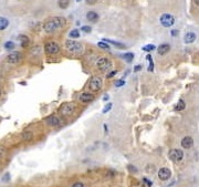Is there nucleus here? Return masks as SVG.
Segmentation results:
<instances>
[{
    "instance_id": "f257e3e1",
    "label": "nucleus",
    "mask_w": 199,
    "mask_h": 187,
    "mask_svg": "<svg viewBox=\"0 0 199 187\" xmlns=\"http://www.w3.org/2000/svg\"><path fill=\"white\" fill-rule=\"evenodd\" d=\"M65 23H66V20H65V18H63V17L51 18V19H49V20L44 23V30H46V32L51 33V32H54L55 30H58V29L64 27L65 26Z\"/></svg>"
},
{
    "instance_id": "f03ea898",
    "label": "nucleus",
    "mask_w": 199,
    "mask_h": 187,
    "mask_svg": "<svg viewBox=\"0 0 199 187\" xmlns=\"http://www.w3.org/2000/svg\"><path fill=\"white\" fill-rule=\"evenodd\" d=\"M65 47H66V49L69 50L70 52H72V53H81V52L83 51V46H82V43L78 42V41L68 40L65 42Z\"/></svg>"
},
{
    "instance_id": "7ed1b4c3",
    "label": "nucleus",
    "mask_w": 199,
    "mask_h": 187,
    "mask_svg": "<svg viewBox=\"0 0 199 187\" xmlns=\"http://www.w3.org/2000/svg\"><path fill=\"white\" fill-rule=\"evenodd\" d=\"M102 84H103V82H102V79L100 78V77H93V78L91 79V81H90L89 88L91 91L96 92V91H100V90H101Z\"/></svg>"
},
{
    "instance_id": "20e7f679",
    "label": "nucleus",
    "mask_w": 199,
    "mask_h": 187,
    "mask_svg": "<svg viewBox=\"0 0 199 187\" xmlns=\"http://www.w3.org/2000/svg\"><path fill=\"white\" fill-rule=\"evenodd\" d=\"M96 65L101 71H107V70H111V68H112V62L107 58H101V59L98 60Z\"/></svg>"
},
{
    "instance_id": "39448f33",
    "label": "nucleus",
    "mask_w": 199,
    "mask_h": 187,
    "mask_svg": "<svg viewBox=\"0 0 199 187\" xmlns=\"http://www.w3.org/2000/svg\"><path fill=\"white\" fill-rule=\"evenodd\" d=\"M174 22H175V18H174V16H171L169 13H164L160 17V23H162V26L165 27V28L171 27L174 24Z\"/></svg>"
},
{
    "instance_id": "423d86ee",
    "label": "nucleus",
    "mask_w": 199,
    "mask_h": 187,
    "mask_svg": "<svg viewBox=\"0 0 199 187\" xmlns=\"http://www.w3.org/2000/svg\"><path fill=\"white\" fill-rule=\"evenodd\" d=\"M74 105L72 103H65V104H62L60 107V113L62 115H65V116H69V115H72L74 113Z\"/></svg>"
},
{
    "instance_id": "0eeeda50",
    "label": "nucleus",
    "mask_w": 199,
    "mask_h": 187,
    "mask_svg": "<svg viewBox=\"0 0 199 187\" xmlns=\"http://www.w3.org/2000/svg\"><path fill=\"white\" fill-rule=\"evenodd\" d=\"M168 157H169L173 162L177 163V162H180L182 159V157H184V153H182V151H180V150H171V151H169V153H168Z\"/></svg>"
},
{
    "instance_id": "6e6552de",
    "label": "nucleus",
    "mask_w": 199,
    "mask_h": 187,
    "mask_svg": "<svg viewBox=\"0 0 199 187\" xmlns=\"http://www.w3.org/2000/svg\"><path fill=\"white\" fill-rule=\"evenodd\" d=\"M46 53H49V54H57L59 51H60V47L57 42H49L46 44Z\"/></svg>"
},
{
    "instance_id": "1a4fd4ad",
    "label": "nucleus",
    "mask_w": 199,
    "mask_h": 187,
    "mask_svg": "<svg viewBox=\"0 0 199 187\" xmlns=\"http://www.w3.org/2000/svg\"><path fill=\"white\" fill-rule=\"evenodd\" d=\"M21 59H22V55H21L20 52H12V53L8 54V57H7V62L15 64L20 62Z\"/></svg>"
},
{
    "instance_id": "9d476101",
    "label": "nucleus",
    "mask_w": 199,
    "mask_h": 187,
    "mask_svg": "<svg viewBox=\"0 0 199 187\" xmlns=\"http://www.w3.org/2000/svg\"><path fill=\"white\" fill-rule=\"evenodd\" d=\"M170 175H171L170 170H168L166 167H163V168H160V170H158V177H159V179H162V181H167L170 177Z\"/></svg>"
},
{
    "instance_id": "9b49d317",
    "label": "nucleus",
    "mask_w": 199,
    "mask_h": 187,
    "mask_svg": "<svg viewBox=\"0 0 199 187\" xmlns=\"http://www.w3.org/2000/svg\"><path fill=\"white\" fill-rule=\"evenodd\" d=\"M46 123L49 124V125H51V126H59L61 124V120L58 116H54V115L46 118Z\"/></svg>"
},
{
    "instance_id": "f8f14e48",
    "label": "nucleus",
    "mask_w": 199,
    "mask_h": 187,
    "mask_svg": "<svg viewBox=\"0 0 199 187\" xmlns=\"http://www.w3.org/2000/svg\"><path fill=\"white\" fill-rule=\"evenodd\" d=\"M193 145V140L190 137V136H185L184 138L182 140V146L184 148H191Z\"/></svg>"
},
{
    "instance_id": "ddd939ff",
    "label": "nucleus",
    "mask_w": 199,
    "mask_h": 187,
    "mask_svg": "<svg viewBox=\"0 0 199 187\" xmlns=\"http://www.w3.org/2000/svg\"><path fill=\"white\" fill-rule=\"evenodd\" d=\"M80 100L84 103H87V102H91V101L94 100V96L91 93H83V94L80 95Z\"/></svg>"
},
{
    "instance_id": "4468645a",
    "label": "nucleus",
    "mask_w": 199,
    "mask_h": 187,
    "mask_svg": "<svg viewBox=\"0 0 199 187\" xmlns=\"http://www.w3.org/2000/svg\"><path fill=\"white\" fill-rule=\"evenodd\" d=\"M195 40H196V35L193 32H188V33L185 35L184 41L186 43H193Z\"/></svg>"
},
{
    "instance_id": "2eb2a0df",
    "label": "nucleus",
    "mask_w": 199,
    "mask_h": 187,
    "mask_svg": "<svg viewBox=\"0 0 199 187\" xmlns=\"http://www.w3.org/2000/svg\"><path fill=\"white\" fill-rule=\"evenodd\" d=\"M169 50H170V46H169V44H167V43H164V44H162V46L158 47L157 51H158L159 54H166V53H167Z\"/></svg>"
},
{
    "instance_id": "dca6fc26",
    "label": "nucleus",
    "mask_w": 199,
    "mask_h": 187,
    "mask_svg": "<svg viewBox=\"0 0 199 187\" xmlns=\"http://www.w3.org/2000/svg\"><path fill=\"white\" fill-rule=\"evenodd\" d=\"M87 19L89 21H91V22H95L98 19V14L94 11H89L87 13Z\"/></svg>"
},
{
    "instance_id": "f3484780",
    "label": "nucleus",
    "mask_w": 199,
    "mask_h": 187,
    "mask_svg": "<svg viewBox=\"0 0 199 187\" xmlns=\"http://www.w3.org/2000/svg\"><path fill=\"white\" fill-rule=\"evenodd\" d=\"M19 40L21 41V46L22 47L29 46V38L26 37V36H20V37H19Z\"/></svg>"
},
{
    "instance_id": "a211bd4d",
    "label": "nucleus",
    "mask_w": 199,
    "mask_h": 187,
    "mask_svg": "<svg viewBox=\"0 0 199 187\" xmlns=\"http://www.w3.org/2000/svg\"><path fill=\"white\" fill-rule=\"evenodd\" d=\"M58 3L61 9H66L70 5V0H59Z\"/></svg>"
},
{
    "instance_id": "6ab92c4d",
    "label": "nucleus",
    "mask_w": 199,
    "mask_h": 187,
    "mask_svg": "<svg viewBox=\"0 0 199 187\" xmlns=\"http://www.w3.org/2000/svg\"><path fill=\"white\" fill-rule=\"evenodd\" d=\"M103 41H105V42H109V43H112V44H114L115 47H118V48H121V49H124L125 46L123 44V43H120V42H116V41H113V40H109V39H104Z\"/></svg>"
},
{
    "instance_id": "aec40b11",
    "label": "nucleus",
    "mask_w": 199,
    "mask_h": 187,
    "mask_svg": "<svg viewBox=\"0 0 199 187\" xmlns=\"http://www.w3.org/2000/svg\"><path fill=\"white\" fill-rule=\"evenodd\" d=\"M8 20H7L6 18H1L0 19V29L1 30H5V29L7 28V26H8Z\"/></svg>"
},
{
    "instance_id": "412c9836",
    "label": "nucleus",
    "mask_w": 199,
    "mask_h": 187,
    "mask_svg": "<svg viewBox=\"0 0 199 187\" xmlns=\"http://www.w3.org/2000/svg\"><path fill=\"white\" fill-rule=\"evenodd\" d=\"M185 109V102L182 100H179L178 103H177L176 105V110L177 111H182V110Z\"/></svg>"
},
{
    "instance_id": "4be33fe9",
    "label": "nucleus",
    "mask_w": 199,
    "mask_h": 187,
    "mask_svg": "<svg viewBox=\"0 0 199 187\" xmlns=\"http://www.w3.org/2000/svg\"><path fill=\"white\" fill-rule=\"evenodd\" d=\"M5 48H6L7 50H12L15 48V43L11 42V41H8V42L5 43Z\"/></svg>"
},
{
    "instance_id": "5701e85b",
    "label": "nucleus",
    "mask_w": 199,
    "mask_h": 187,
    "mask_svg": "<svg viewBox=\"0 0 199 187\" xmlns=\"http://www.w3.org/2000/svg\"><path fill=\"white\" fill-rule=\"evenodd\" d=\"M70 37L72 38V39H74V38H79L80 37V33H79V31L76 30V29H74V30H72V31L70 32Z\"/></svg>"
},
{
    "instance_id": "b1692460",
    "label": "nucleus",
    "mask_w": 199,
    "mask_h": 187,
    "mask_svg": "<svg viewBox=\"0 0 199 187\" xmlns=\"http://www.w3.org/2000/svg\"><path fill=\"white\" fill-rule=\"evenodd\" d=\"M147 60L149 61V66H148V71L152 72L154 70V64H153V60H152V57L149 54L147 55Z\"/></svg>"
},
{
    "instance_id": "393cba45",
    "label": "nucleus",
    "mask_w": 199,
    "mask_h": 187,
    "mask_svg": "<svg viewBox=\"0 0 199 187\" xmlns=\"http://www.w3.org/2000/svg\"><path fill=\"white\" fill-rule=\"evenodd\" d=\"M154 49H155V46H154V44H148V46L143 47V50H144V51H147V52L153 51Z\"/></svg>"
},
{
    "instance_id": "a878e982",
    "label": "nucleus",
    "mask_w": 199,
    "mask_h": 187,
    "mask_svg": "<svg viewBox=\"0 0 199 187\" xmlns=\"http://www.w3.org/2000/svg\"><path fill=\"white\" fill-rule=\"evenodd\" d=\"M123 57H124L125 59H126L127 62H131V61H132L133 59H134V54H133V53H126V54H124Z\"/></svg>"
},
{
    "instance_id": "bb28decb",
    "label": "nucleus",
    "mask_w": 199,
    "mask_h": 187,
    "mask_svg": "<svg viewBox=\"0 0 199 187\" xmlns=\"http://www.w3.org/2000/svg\"><path fill=\"white\" fill-rule=\"evenodd\" d=\"M98 46L100 47V48H102V49H110V46H109V44H106L105 42H103V41L98 42Z\"/></svg>"
},
{
    "instance_id": "cd10ccee",
    "label": "nucleus",
    "mask_w": 199,
    "mask_h": 187,
    "mask_svg": "<svg viewBox=\"0 0 199 187\" xmlns=\"http://www.w3.org/2000/svg\"><path fill=\"white\" fill-rule=\"evenodd\" d=\"M112 109V103H109V104H106V107H104V110H103V113L105 114V113H107L110 110Z\"/></svg>"
},
{
    "instance_id": "c85d7f7f",
    "label": "nucleus",
    "mask_w": 199,
    "mask_h": 187,
    "mask_svg": "<svg viewBox=\"0 0 199 187\" xmlns=\"http://www.w3.org/2000/svg\"><path fill=\"white\" fill-rule=\"evenodd\" d=\"M91 27H87V26H84V27H82V31H84V32H87V33H89V32H91Z\"/></svg>"
},
{
    "instance_id": "c756f323",
    "label": "nucleus",
    "mask_w": 199,
    "mask_h": 187,
    "mask_svg": "<svg viewBox=\"0 0 199 187\" xmlns=\"http://www.w3.org/2000/svg\"><path fill=\"white\" fill-rule=\"evenodd\" d=\"M124 84H125V81H123V80H120V81H117V82H115V86H117V88L123 86Z\"/></svg>"
},
{
    "instance_id": "7c9ffc66",
    "label": "nucleus",
    "mask_w": 199,
    "mask_h": 187,
    "mask_svg": "<svg viewBox=\"0 0 199 187\" xmlns=\"http://www.w3.org/2000/svg\"><path fill=\"white\" fill-rule=\"evenodd\" d=\"M72 187H84V184L81 183V181H76V183H74L72 185Z\"/></svg>"
},
{
    "instance_id": "2f4dec72",
    "label": "nucleus",
    "mask_w": 199,
    "mask_h": 187,
    "mask_svg": "<svg viewBox=\"0 0 199 187\" xmlns=\"http://www.w3.org/2000/svg\"><path fill=\"white\" fill-rule=\"evenodd\" d=\"M32 137V134L31 133H26L24 135H23V138L26 140V141H28V140H30V138Z\"/></svg>"
},
{
    "instance_id": "473e14b6",
    "label": "nucleus",
    "mask_w": 199,
    "mask_h": 187,
    "mask_svg": "<svg viewBox=\"0 0 199 187\" xmlns=\"http://www.w3.org/2000/svg\"><path fill=\"white\" fill-rule=\"evenodd\" d=\"M143 181H144V183H146V185H147L148 187H150L152 185H153V183H152V181H150L149 179H147V178H144V179H143Z\"/></svg>"
},
{
    "instance_id": "72a5a7b5",
    "label": "nucleus",
    "mask_w": 199,
    "mask_h": 187,
    "mask_svg": "<svg viewBox=\"0 0 199 187\" xmlns=\"http://www.w3.org/2000/svg\"><path fill=\"white\" fill-rule=\"evenodd\" d=\"M85 1H87V5H94V3H95L98 0H85Z\"/></svg>"
},
{
    "instance_id": "f704fd0d",
    "label": "nucleus",
    "mask_w": 199,
    "mask_h": 187,
    "mask_svg": "<svg viewBox=\"0 0 199 187\" xmlns=\"http://www.w3.org/2000/svg\"><path fill=\"white\" fill-rule=\"evenodd\" d=\"M177 35H178V30H173V31H171V36L176 37Z\"/></svg>"
},
{
    "instance_id": "c9c22d12",
    "label": "nucleus",
    "mask_w": 199,
    "mask_h": 187,
    "mask_svg": "<svg viewBox=\"0 0 199 187\" xmlns=\"http://www.w3.org/2000/svg\"><path fill=\"white\" fill-rule=\"evenodd\" d=\"M115 73H116V71H113V72H111V73H110V74H109V75H107V78H111V77H113V75H114V74H115Z\"/></svg>"
},
{
    "instance_id": "e433bc0d",
    "label": "nucleus",
    "mask_w": 199,
    "mask_h": 187,
    "mask_svg": "<svg viewBox=\"0 0 199 187\" xmlns=\"http://www.w3.org/2000/svg\"><path fill=\"white\" fill-rule=\"evenodd\" d=\"M141 68H142L141 65H137V66H135V71H139V70H141Z\"/></svg>"
},
{
    "instance_id": "4c0bfd02",
    "label": "nucleus",
    "mask_w": 199,
    "mask_h": 187,
    "mask_svg": "<svg viewBox=\"0 0 199 187\" xmlns=\"http://www.w3.org/2000/svg\"><path fill=\"white\" fill-rule=\"evenodd\" d=\"M195 3H196L197 6H199V0H195Z\"/></svg>"
},
{
    "instance_id": "58836bf2",
    "label": "nucleus",
    "mask_w": 199,
    "mask_h": 187,
    "mask_svg": "<svg viewBox=\"0 0 199 187\" xmlns=\"http://www.w3.org/2000/svg\"><path fill=\"white\" fill-rule=\"evenodd\" d=\"M76 1H78V2H79V1H81V0H76Z\"/></svg>"
}]
</instances>
